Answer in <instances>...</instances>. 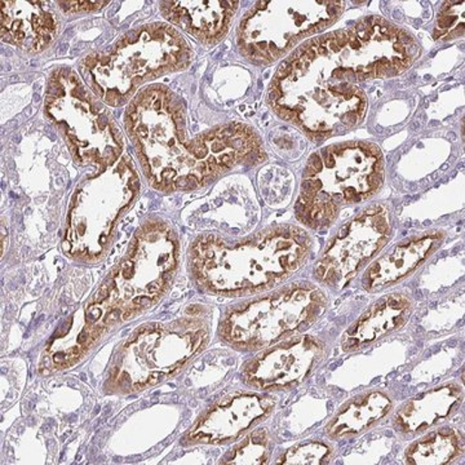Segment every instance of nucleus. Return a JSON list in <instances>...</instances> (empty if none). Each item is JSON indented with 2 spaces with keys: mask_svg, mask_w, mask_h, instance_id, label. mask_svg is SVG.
Masks as SVG:
<instances>
[{
  "mask_svg": "<svg viewBox=\"0 0 465 465\" xmlns=\"http://www.w3.org/2000/svg\"><path fill=\"white\" fill-rule=\"evenodd\" d=\"M45 113L79 163L109 167L119 161L124 139L108 105L73 70H58L52 75Z\"/></svg>",
  "mask_w": 465,
  "mask_h": 465,
  "instance_id": "nucleus-7",
  "label": "nucleus"
},
{
  "mask_svg": "<svg viewBox=\"0 0 465 465\" xmlns=\"http://www.w3.org/2000/svg\"><path fill=\"white\" fill-rule=\"evenodd\" d=\"M207 336L206 324L197 320L150 327L125 345L115 367L114 381L128 390L157 384L200 351Z\"/></svg>",
  "mask_w": 465,
  "mask_h": 465,
  "instance_id": "nucleus-11",
  "label": "nucleus"
},
{
  "mask_svg": "<svg viewBox=\"0 0 465 465\" xmlns=\"http://www.w3.org/2000/svg\"><path fill=\"white\" fill-rule=\"evenodd\" d=\"M332 450L322 442H309L290 449L277 461V464L320 465L326 463L331 457Z\"/></svg>",
  "mask_w": 465,
  "mask_h": 465,
  "instance_id": "nucleus-24",
  "label": "nucleus"
},
{
  "mask_svg": "<svg viewBox=\"0 0 465 465\" xmlns=\"http://www.w3.org/2000/svg\"><path fill=\"white\" fill-rule=\"evenodd\" d=\"M125 127L149 182L164 192L201 188L262 150L258 134L246 124L219 125L189 136L182 100L161 84L134 96Z\"/></svg>",
  "mask_w": 465,
  "mask_h": 465,
  "instance_id": "nucleus-2",
  "label": "nucleus"
},
{
  "mask_svg": "<svg viewBox=\"0 0 465 465\" xmlns=\"http://www.w3.org/2000/svg\"><path fill=\"white\" fill-rule=\"evenodd\" d=\"M139 180L131 159H119L76 189L69 219L65 251L76 258H100L122 211L130 206Z\"/></svg>",
  "mask_w": 465,
  "mask_h": 465,
  "instance_id": "nucleus-8",
  "label": "nucleus"
},
{
  "mask_svg": "<svg viewBox=\"0 0 465 465\" xmlns=\"http://www.w3.org/2000/svg\"><path fill=\"white\" fill-rule=\"evenodd\" d=\"M240 2L200 0V2H162L161 12L171 25L206 45L222 41L229 32Z\"/></svg>",
  "mask_w": 465,
  "mask_h": 465,
  "instance_id": "nucleus-16",
  "label": "nucleus"
},
{
  "mask_svg": "<svg viewBox=\"0 0 465 465\" xmlns=\"http://www.w3.org/2000/svg\"><path fill=\"white\" fill-rule=\"evenodd\" d=\"M442 240V232H432L397 244L387 255L370 265L363 277V286L367 291H378L399 282L423 264Z\"/></svg>",
  "mask_w": 465,
  "mask_h": 465,
  "instance_id": "nucleus-17",
  "label": "nucleus"
},
{
  "mask_svg": "<svg viewBox=\"0 0 465 465\" xmlns=\"http://www.w3.org/2000/svg\"><path fill=\"white\" fill-rule=\"evenodd\" d=\"M382 183L384 161L375 143L351 142L327 146L308 159L296 216L309 228H327L342 208L374 197Z\"/></svg>",
  "mask_w": 465,
  "mask_h": 465,
  "instance_id": "nucleus-5",
  "label": "nucleus"
},
{
  "mask_svg": "<svg viewBox=\"0 0 465 465\" xmlns=\"http://www.w3.org/2000/svg\"><path fill=\"white\" fill-rule=\"evenodd\" d=\"M176 265L177 241L167 225L150 223L137 232L127 256L92 302L105 327L148 308L170 286Z\"/></svg>",
  "mask_w": 465,
  "mask_h": 465,
  "instance_id": "nucleus-6",
  "label": "nucleus"
},
{
  "mask_svg": "<svg viewBox=\"0 0 465 465\" xmlns=\"http://www.w3.org/2000/svg\"><path fill=\"white\" fill-rule=\"evenodd\" d=\"M391 410V401L382 391H371L349 401L326 427L327 436L344 439L362 433Z\"/></svg>",
  "mask_w": 465,
  "mask_h": 465,
  "instance_id": "nucleus-20",
  "label": "nucleus"
},
{
  "mask_svg": "<svg viewBox=\"0 0 465 465\" xmlns=\"http://www.w3.org/2000/svg\"><path fill=\"white\" fill-rule=\"evenodd\" d=\"M464 34V2H448L440 8L433 36L437 41H449Z\"/></svg>",
  "mask_w": 465,
  "mask_h": 465,
  "instance_id": "nucleus-23",
  "label": "nucleus"
},
{
  "mask_svg": "<svg viewBox=\"0 0 465 465\" xmlns=\"http://www.w3.org/2000/svg\"><path fill=\"white\" fill-rule=\"evenodd\" d=\"M58 18L47 2L8 0L2 2L3 41L26 52L45 51L58 34Z\"/></svg>",
  "mask_w": 465,
  "mask_h": 465,
  "instance_id": "nucleus-15",
  "label": "nucleus"
},
{
  "mask_svg": "<svg viewBox=\"0 0 465 465\" xmlns=\"http://www.w3.org/2000/svg\"><path fill=\"white\" fill-rule=\"evenodd\" d=\"M191 61L192 50L182 34L173 25L155 23L85 57L81 73L90 90L116 108L133 101L146 82L183 69Z\"/></svg>",
  "mask_w": 465,
  "mask_h": 465,
  "instance_id": "nucleus-4",
  "label": "nucleus"
},
{
  "mask_svg": "<svg viewBox=\"0 0 465 465\" xmlns=\"http://www.w3.org/2000/svg\"><path fill=\"white\" fill-rule=\"evenodd\" d=\"M419 56L420 45L411 34L382 17H366L293 52L278 67L268 103L308 134H341L365 118L363 85L402 74Z\"/></svg>",
  "mask_w": 465,
  "mask_h": 465,
  "instance_id": "nucleus-1",
  "label": "nucleus"
},
{
  "mask_svg": "<svg viewBox=\"0 0 465 465\" xmlns=\"http://www.w3.org/2000/svg\"><path fill=\"white\" fill-rule=\"evenodd\" d=\"M312 238L299 226L266 229L249 240L228 243L216 235L195 241L191 251L195 277L215 292L271 289L305 264Z\"/></svg>",
  "mask_w": 465,
  "mask_h": 465,
  "instance_id": "nucleus-3",
  "label": "nucleus"
},
{
  "mask_svg": "<svg viewBox=\"0 0 465 465\" xmlns=\"http://www.w3.org/2000/svg\"><path fill=\"white\" fill-rule=\"evenodd\" d=\"M274 401L269 397H232L213 406L189 433L193 443H223L235 440L273 410Z\"/></svg>",
  "mask_w": 465,
  "mask_h": 465,
  "instance_id": "nucleus-14",
  "label": "nucleus"
},
{
  "mask_svg": "<svg viewBox=\"0 0 465 465\" xmlns=\"http://www.w3.org/2000/svg\"><path fill=\"white\" fill-rule=\"evenodd\" d=\"M326 347L313 336H298L251 361L244 381L260 390H281L304 381L322 361Z\"/></svg>",
  "mask_w": 465,
  "mask_h": 465,
  "instance_id": "nucleus-13",
  "label": "nucleus"
},
{
  "mask_svg": "<svg viewBox=\"0 0 465 465\" xmlns=\"http://www.w3.org/2000/svg\"><path fill=\"white\" fill-rule=\"evenodd\" d=\"M109 2H58V7L65 14H84V12L96 11L108 5Z\"/></svg>",
  "mask_w": 465,
  "mask_h": 465,
  "instance_id": "nucleus-25",
  "label": "nucleus"
},
{
  "mask_svg": "<svg viewBox=\"0 0 465 465\" xmlns=\"http://www.w3.org/2000/svg\"><path fill=\"white\" fill-rule=\"evenodd\" d=\"M463 399L457 382H448L409 401L394 415L393 424L401 433H418L445 420Z\"/></svg>",
  "mask_w": 465,
  "mask_h": 465,
  "instance_id": "nucleus-19",
  "label": "nucleus"
},
{
  "mask_svg": "<svg viewBox=\"0 0 465 465\" xmlns=\"http://www.w3.org/2000/svg\"><path fill=\"white\" fill-rule=\"evenodd\" d=\"M344 2H259L238 27V47L244 57L268 65L286 56L302 39L323 32L341 18Z\"/></svg>",
  "mask_w": 465,
  "mask_h": 465,
  "instance_id": "nucleus-9",
  "label": "nucleus"
},
{
  "mask_svg": "<svg viewBox=\"0 0 465 465\" xmlns=\"http://www.w3.org/2000/svg\"><path fill=\"white\" fill-rule=\"evenodd\" d=\"M390 210L384 204L367 208L341 226L318 260L314 275L321 283L342 289L384 249L391 238Z\"/></svg>",
  "mask_w": 465,
  "mask_h": 465,
  "instance_id": "nucleus-12",
  "label": "nucleus"
},
{
  "mask_svg": "<svg viewBox=\"0 0 465 465\" xmlns=\"http://www.w3.org/2000/svg\"><path fill=\"white\" fill-rule=\"evenodd\" d=\"M326 295L311 283L293 284L274 295L234 309L223 323L226 341L241 348H262L307 329L326 312Z\"/></svg>",
  "mask_w": 465,
  "mask_h": 465,
  "instance_id": "nucleus-10",
  "label": "nucleus"
},
{
  "mask_svg": "<svg viewBox=\"0 0 465 465\" xmlns=\"http://www.w3.org/2000/svg\"><path fill=\"white\" fill-rule=\"evenodd\" d=\"M463 437L452 428H440L416 440L406 450V463L449 464L463 454Z\"/></svg>",
  "mask_w": 465,
  "mask_h": 465,
  "instance_id": "nucleus-21",
  "label": "nucleus"
},
{
  "mask_svg": "<svg viewBox=\"0 0 465 465\" xmlns=\"http://www.w3.org/2000/svg\"><path fill=\"white\" fill-rule=\"evenodd\" d=\"M412 313V302L403 293H391L376 302L351 324L342 338V349L354 351L405 326Z\"/></svg>",
  "mask_w": 465,
  "mask_h": 465,
  "instance_id": "nucleus-18",
  "label": "nucleus"
},
{
  "mask_svg": "<svg viewBox=\"0 0 465 465\" xmlns=\"http://www.w3.org/2000/svg\"><path fill=\"white\" fill-rule=\"evenodd\" d=\"M269 457V437L265 430H255L242 440L224 464H264Z\"/></svg>",
  "mask_w": 465,
  "mask_h": 465,
  "instance_id": "nucleus-22",
  "label": "nucleus"
}]
</instances>
